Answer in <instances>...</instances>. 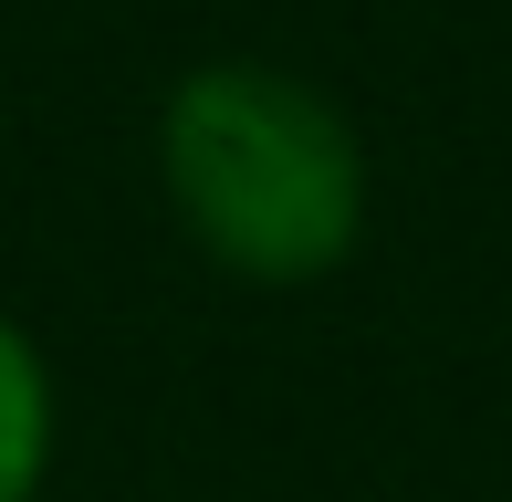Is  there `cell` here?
Returning a JSON list of instances; mask_svg holds the SVG:
<instances>
[{
  "label": "cell",
  "mask_w": 512,
  "mask_h": 502,
  "mask_svg": "<svg viewBox=\"0 0 512 502\" xmlns=\"http://www.w3.org/2000/svg\"><path fill=\"white\" fill-rule=\"evenodd\" d=\"M157 189L241 283H324L366 241V136L262 53L189 63L157 105Z\"/></svg>",
  "instance_id": "obj_1"
},
{
  "label": "cell",
  "mask_w": 512,
  "mask_h": 502,
  "mask_svg": "<svg viewBox=\"0 0 512 502\" xmlns=\"http://www.w3.org/2000/svg\"><path fill=\"white\" fill-rule=\"evenodd\" d=\"M42 471H53V367L0 314V502H32Z\"/></svg>",
  "instance_id": "obj_2"
}]
</instances>
